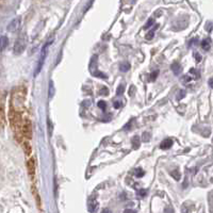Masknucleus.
I'll return each instance as SVG.
<instances>
[{
  "label": "nucleus",
  "instance_id": "9b49d317",
  "mask_svg": "<svg viewBox=\"0 0 213 213\" xmlns=\"http://www.w3.org/2000/svg\"><path fill=\"white\" fill-rule=\"evenodd\" d=\"M24 150H25V153H26V156H30L31 155L32 148H31L30 144H29L28 142H25L24 143Z\"/></svg>",
  "mask_w": 213,
  "mask_h": 213
},
{
  "label": "nucleus",
  "instance_id": "dca6fc26",
  "mask_svg": "<svg viewBox=\"0 0 213 213\" xmlns=\"http://www.w3.org/2000/svg\"><path fill=\"white\" fill-rule=\"evenodd\" d=\"M144 175H145V172L143 171L142 168H140V167H139V168H137V169H135V171H134V176H135V177H137V178H142Z\"/></svg>",
  "mask_w": 213,
  "mask_h": 213
},
{
  "label": "nucleus",
  "instance_id": "f03ea898",
  "mask_svg": "<svg viewBox=\"0 0 213 213\" xmlns=\"http://www.w3.org/2000/svg\"><path fill=\"white\" fill-rule=\"evenodd\" d=\"M25 49H26V36H25V34H21L15 42L14 52L15 54H20L21 52H24Z\"/></svg>",
  "mask_w": 213,
  "mask_h": 213
},
{
  "label": "nucleus",
  "instance_id": "a211bd4d",
  "mask_svg": "<svg viewBox=\"0 0 213 213\" xmlns=\"http://www.w3.org/2000/svg\"><path fill=\"white\" fill-rule=\"evenodd\" d=\"M98 106H99V109H101L103 111H106V101H103V100H100L98 103Z\"/></svg>",
  "mask_w": 213,
  "mask_h": 213
},
{
  "label": "nucleus",
  "instance_id": "4be33fe9",
  "mask_svg": "<svg viewBox=\"0 0 213 213\" xmlns=\"http://www.w3.org/2000/svg\"><path fill=\"white\" fill-rule=\"evenodd\" d=\"M158 75H159V71H155V72H153V74L150 75V80L151 81L156 80V78L158 77Z\"/></svg>",
  "mask_w": 213,
  "mask_h": 213
},
{
  "label": "nucleus",
  "instance_id": "f257e3e1",
  "mask_svg": "<svg viewBox=\"0 0 213 213\" xmlns=\"http://www.w3.org/2000/svg\"><path fill=\"white\" fill-rule=\"evenodd\" d=\"M53 42V38H50L47 43H45V45L43 46L42 48V51H41V56L38 59V63H37V66H36V69H35V72H34V76H37L40 74L41 69H42L43 65H44V62H45V59L47 56V52H48V47L50 46V44H52Z\"/></svg>",
  "mask_w": 213,
  "mask_h": 213
},
{
  "label": "nucleus",
  "instance_id": "aec40b11",
  "mask_svg": "<svg viewBox=\"0 0 213 213\" xmlns=\"http://www.w3.org/2000/svg\"><path fill=\"white\" fill-rule=\"evenodd\" d=\"M153 25V18H150V19L148 20V21L146 22V25L144 26V29H148V28H150L151 26Z\"/></svg>",
  "mask_w": 213,
  "mask_h": 213
},
{
  "label": "nucleus",
  "instance_id": "0eeeda50",
  "mask_svg": "<svg viewBox=\"0 0 213 213\" xmlns=\"http://www.w3.org/2000/svg\"><path fill=\"white\" fill-rule=\"evenodd\" d=\"M171 69L173 71L174 74L177 76V75L180 74V72H181V66H180V64H179L178 62H174L173 64L171 65Z\"/></svg>",
  "mask_w": 213,
  "mask_h": 213
},
{
  "label": "nucleus",
  "instance_id": "7ed1b4c3",
  "mask_svg": "<svg viewBox=\"0 0 213 213\" xmlns=\"http://www.w3.org/2000/svg\"><path fill=\"white\" fill-rule=\"evenodd\" d=\"M21 131L24 137H26L27 140H30L32 137V126H31V123L29 119H26L22 124L21 127Z\"/></svg>",
  "mask_w": 213,
  "mask_h": 213
},
{
  "label": "nucleus",
  "instance_id": "f704fd0d",
  "mask_svg": "<svg viewBox=\"0 0 213 213\" xmlns=\"http://www.w3.org/2000/svg\"><path fill=\"white\" fill-rule=\"evenodd\" d=\"M212 141H213V139H212Z\"/></svg>",
  "mask_w": 213,
  "mask_h": 213
},
{
  "label": "nucleus",
  "instance_id": "72a5a7b5",
  "mask_svg": "<svg viewBox=\"0 0 213 213\" xmlns=\"http://www.w3.org/2000/svg\"><path fill=\"white\" fill-rule=\"evenodd\" d=\"M101 213H111V211L109 209H103V211H101Z\"/></svg>",
  "mask_w": 213,
  "mask_h": 213
},
{
  "label": "nucleus",
  "instance_id": "9d476101",
  "mask_svg": "<svg viewBox=\"0 0 213 213\" xmlns=\"http://www.w3.org/2000/svg\"><path fill=\"white\" fill-rule=\"evenodd\" d=\"M119 69H121V72H128L129 69H130V64H129L128 62L121 63V64H119Z\"/></svg>",
  "mask_w": 213,
  "mask_h": 213
},
{
  "label": "nucleus",
  "instance_id": "f3484780",
  "mask_svg": "<svg viewBox=\"0 0 213 213\" xmlns=\"http://www.w3.org/2000/svg\"><path fill=\"white\" fill-rule=\"evenodd\" d=\"M171 176L174 179H175V180H179V179H180V177H181L180 173H179V171H177V169H175V171L171 172Z\"/></svg>",
  "mask_w": 213,
  "mask_h": 213
},
{
  "label": "nucleus",
  "instance_id": "4468645a",
  "mask_svg": "<svg viewBox=\"0 0 213 213\" xmlns=\"http://www.w3.org/2000/svg\"><path fill=\"white\" fill-rule=\"evenodd\" d=\"M32 190H33V195H34L35 200H36V205H37V207L41 209V198H40V195H38V193H37V191H36L35 188H32Z\"/></svg>",
  "mask_w": 213,
  "mask_h": 213
},
{
  "label": "nucleus",
  "instance_id": "c85d7f7f",
  "mask_svg": "<svg viewBox=\"0 0 213 213\" xmlns=\"http://www.w3.org/2000/svg\"><path fill=\"white\" fill-rule=\"evenodd\" d=\"M194 56H195V59H196V62H200V61H201V56L198 52H196Z\"/></svg>",
  "mask_w": 213,
  "mask_h": 213
},
{
  "label": "nucleus",
  "instance_id": "f8f14e48",
  "mask_svg": "<svg viewBox=\"0 0 213 213\" xmlns=\"http://www.w3.org/2000/svg\"><path fill=\"white\" fill-rule=\"evenodd\" d=\"M9 44V38L6 37V35H2L1 36V50H4L6 47L8 46Z\"/></svg>",
  "mask_w": 213,
  "mask_h": 213
},
{
  "label": "nucleus",
  "instance_id": "39448f33",
  "mask_svg": "<svg viewBox=\"0 0 213 213\" xmlns=\"http://www.w3.org/2000/svg\"><path fill=\"white\" fill-rule=\"evenodd\" d=\"M27 168H28V173L30 177H33L35 174V162L33 158H30L27 162Z\"/></svg>",
  "mask_w": 213,
  "mask_h": 213
},
{
  "label": "nucleus",
  "instance_id": "412c9836",
  "mask_svg": "<svg viewBox=\"0 0 213 213\" xmlns=\"http://www.w3.org/2000/svg\"><path fill=\"white\" fill-rule=\"evenodd\" d=\"M124 92H125V87L124 85H119V87H117V91H116L117 95H122Z\"/></svg>",
  "mask_w": 213,
  "mask_h": 213
},
{
  "label": "nucleus",
  "instance_id": "5701e85b",
  "mask_svg": "<svg viewBox=\"0 0 213 213\" xmlns=\"http://www.w3.org/2000/svg\"><path fill=\"white\" fill-rule=\"evenodd\" d=\"M54 94V89H53V82L50 81V89H49V96L52 97Z\"/></svg>",
  "mask_w": 213,
  "mask_h": 213
},
{
  "label": "nucleus",
  "instance_id": "6ab92c4d",
  "mask_svg": "<svg viewBox=\"0 0 213 213\" xmlns=\"http://www.w3.org/2000/svg\"><path fill=\"white\" fill-rule=\"evenodd\" d=\"M149 140H150V133H149V132H144V133H143V141L148 142Z\"/></svg>",
  "mask_w": 213,
  "mask_h": 213
},
{
  "label": "nucleus",
  "instance_id": "393cba45",
  "mask_svg": "<svg viewBox=\"0 0 213 213\" xmlns=\"http://www.w3.org/2000/svg\"><path fill=\"white\" fill-rule=\"evenodd\" d=\"M137 194H139L140 196H145L147 194V190H145V189H141V190H139V192H137Z\"/></svg>",
  "mask_w": 213,
  "mask_h": 213
},
{
  "label": "nucleus",
  "instance_id": "2f4dec72",
  "mask_svg": "<svg viewBox=\"0 0 213 213\" xmlns=\"http://www.w3.org/2000/svg\"><path fill=\"white\" fill-rule=\"evenodd\" d=\"M124 213H137L134 211V210H131V209H126L124 211Z\"/></svg>",
  "mask_w": 213,
  "mask_h": 213
},
{
  "label": "nucleus",
  "instance_id": "7c9ffc66",
  "mask_svg": "<svg viewBox=\"0 0 213 213\" xmlns=\"http://www.w3.org/2000/svg\"><path fill=\"white\" fill-rule=\"evenodd\" d=\"M164 213H174V211H173V209H172L171 207H167L166 209L164 210Z\"/></svg>",
  "mask_w": 213,
  "mask_h": 213
},
{
  "label": "nucleus",
  "instance_id": "cd10ccee",
  "mask_svg": "<svg viewBox=\"0 0 213 213\" xmlns=\"http://www.w3.org/2000/svg\"><path fill=\"white\" fill-rule=\"evenodd\" d=\"M99 94H103V95H108V89L106 87H103V90L99 91Z\"/></svg>",
  "mask_w": 213,
  "mask_h": 213
},
{
  "label": "nucleus",
  "instance_id": "c756f323",
  "mask_svg": "<svg viewBox=\"0 0 213 213\" xmlns=\"http://www.w3.org/2000/svg\"><path fill=\"white\" fill-rule=\"evenodd\" d=\"M122 106V103L121 101H115L114 103V108L115 109H119Z\"/></svg>",
  "mask_w": 213,
  "mask_h": 213
},
{
  "label": "nucleus",
  "instance_id": "473e14b6",
  "mask_svg": "<svg viewBox=\"0 0 213 213\" xmlns=\"http://www.w3.org/2000/svg\"><path fill=\"white\" fill-rule=\"evenodd\" d=\"M208 83H209V87H212V89H213V78L210 79L209 82H208Z\"/></svg>",
  "mask_w": 213,
  "mask_h": 213
},
{
  "label": "nucleus",
  "instance_id": "ddd939ff",
  "mask_svg": "<svg viewBox=\"0 0 213 213\" xmlns=\"http://www.w3.org/2000/svg\"><path fill=\"white\" fill-rule=\"evenodd\" d=\"M140 144H141V141H140V137H132V146L133 148H139Z\"/></svg>",
  "mask_w": 213,
  "mask_h": 213
},
{
  "label": "nucleus",
  "instance_id": "423d86ee",
  "mask_svg": "<svg viewBox=\"0 0 213 213\" xmlns=\"http://www.w3.org/2000/svg\"><path fill=\"white\" fill-rule=\"evenodd\" d=\"M173 145V140L172 139H165L164 141H162V143L160 144V148L163 149V150H166V149H169Z\"/></svg>",
  "mask_w": 213,
  "mask_h": 213
},
{
  "label": "nucleus",
  "instance_id": "1a4fd4ad",
  "mask_svg": "<svg viewBox=\"0 0 213 213\" xmlns=\"http://www.w3.org/2000/svg\"><path fill=\"white\" fill-rule=\"evenodd\" d=\"M210 47H211V41H210V38H206V40H203V42H201V48L205 51L209 50Z\"/></svg>",
  "mask_w": 213,
  "mask_h": 213
},
{
  "label": "nucleus",
  "instance_id": "a878e982",
  "mask_svg": "<svg viewBox=\"0 0 213 213\" xmlns=\"http://www.w3.org/2000/svg\"><path fill=\"white\" fill-rule=\"evenodd\" d=\"M182 81H183V82H184V83L190 82V81H191V77L188 76V75H185V76H183V77H182Z\"/></svg>",
  "mask_w": 213,
  "mask_h": 213
},
{
  "label": "nucleus",
  "instance_id": "20e7f679",
  "mask_svg": "<svg viewBox=\"0 0 213 213\" xmlns=\"http://www.w3.org/2000/svg\"><path fill=\"white\" fill-rule=\"evenodd\" d=\"M20 22H21V20H20L19 17L13 19L8 26V31H9V32H12V33L16 32L18 29H19V27H20Z\"/></svg>",
  "mask_w": 213,
  "mask_h": 213
},
{
  "label": "nucleus",
  "instance_id": "bb28decb",
  "mask_svg": "<svg viewBox=\"0 0 213 213\" xmlns=\"http://www.w3.org/2000/svg\"><path fill=\"white\" fill-rule=\"evenodd\" d=\"M190 212V210H189V208H187V205H183L182 206V209H181V213H189Z\"/></svg>",
  "mask_w": 213,
  "mask_h": 213
},
{
  "label": "nucleus",
  "instance_id": "b1692460",
  "mask_svg": "<svg viewBox=\"0 0 213 213\" xmlns=\"http://www.w3.org/2000/svg\"><path fill=\"white\" fill-rule=\"evenodd\" d=\"M184 96H185V91L181 90L180 92H179V94H178V100H181V99H183V98H184Z\"/></svg>",
  "mask_w": 213,
  "mask_h": 213
},
{
  "label": "nucleus",
  "instance_id": "2eb2a0df",
  "mask_svg": "<svg viewBox=\"0 0 213 213\" xmlns=\"http://www.w3.org/2000/svg\"><path fill=\"white\" fill-rule=\"evenodd\" d=\"M158 27H159V25H156L155 29H153V30H150L148 33H147V34H146V40H148V41L153 40V37L155 36V31H156V29H157Z\"/></svg>",
  "mask_w": 213,
  "mask_h": 213
},
{
  "label": "nucleus",
  "instance_id": "6e6552de",
  "mask_svg": "<svg viewBox=\"0 0 213 213\" xmlns=\"http://www.w3.org/2000/svg\"><path fill=\"white\" fill-rule=\"evenodd\" d=\"M97 209H98V203L96 200H91L89 203V211L94 213L97 211Z\"/></svg>",
  "mask_w": 213,
  "mask_h": 213
}]
</instances>
